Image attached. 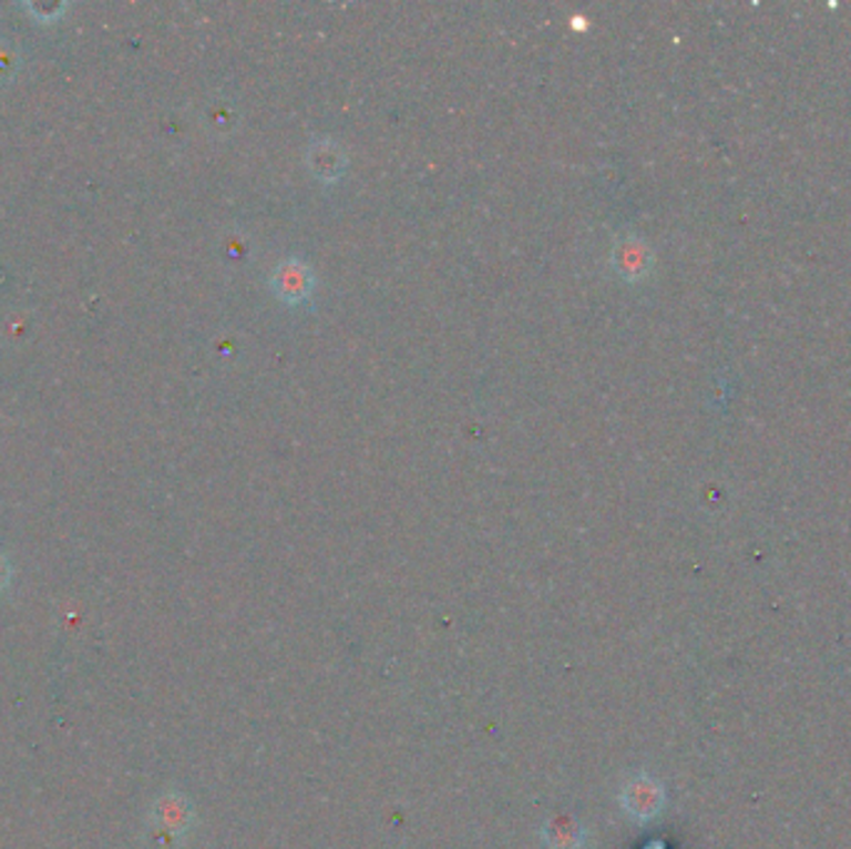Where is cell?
<instances>
[{"label":"cell","instance_id":"277c9868","mask_svg":"<svg viewBox=\"0 0 851 849\" xmlns=\"http://www.w3.org/2000/svg\"><path fill=\"white\" fill-rule=\"evenodd\" d=\"M307 165L319 180L334 182L347 170V155H344V150L334 140H317L307 150Z\"/></svg>","mask_w":851,"mask_h":849},{"label":"cell","instance_id":"8992f818","mask_svg":"<svg viewBox=\"0 0 851 849\" xmlns=\"http://www.w3.org/2000/svg\"><path fill=\"white\" fill-rule=\"evenodd\" d=\"M545 842H548L551 849H583L585 842V830L577 825L573 817H555L548 825H545Z\"/></svg>","mask_w":851,"mask_h":849},{"label":"cell","instance_id":"7a4b0ae2","mask_svg":"<svg viewBox=\"0 0 851 849\" xmlns=\"http://www.w3.org/2000/svg\"><path fill=\"white\" fill-rule=\"evenodd\" d=\"M271 289L275 295L287 301V305H299V301L311 297L314 289V275L311 269L299 259H287L275 269L271 275Z\"/></svg>","mask_w":851,"mask_h":849},{"label":"cell","instance_id":"3957f363","mask_svg":"<svg viewBox=\"0 0 851 849\" xmlns=\"http://www.w3.org/2000/svg\"><path fill=\"white\" fill-rule=\"evenodd\" d=\"M613 267L625 279H643L653 267V255L643 239L623 237L613 249Z\"/></svg>","mask_w":851,"mask_h":849},{"label":"cell","instance_id":"5b68a950","mask_svg":"<svg viewBox=\"0 0 851 849\" xmlns=\"http://www.w3.org/2000/svg\"><path fill=\"white\" fill-rule=\"evenodd\" d=\"M189 820H192L189 805L175 792L165 795L155 805V825L160 832H167L170 837H180L189 827Z\"/></svg>","mask_w":851,"mask_h":849},{"label":"cell","instance_id":"ba28073f","mask_svg":"<svg viewBox=\"0 0 851 849\" xmlns=\"http://www.w3.org/2000/svg\"><path fill=\"white\" fill-rule=\"evenodd\" d=\"M10 575H13V573H10L8 559H6V555H0V593H3L8 585H10Z\"/></svg>","mask_w":851,"mask_h":849},{"label":"cell","instance_id":"52a82bcc","mask_svg":"<svg viewBox=\"0 0 851 849\" xmlns=\"http://www.w3.org/2000/svg\"><path fill=\"white\" fill-rule=\"evenodd\" d=\"M20 68V53L8 43H0V80H8L16 75V70Z\"/></svg>","mask_w":851,"mask_h":849},{"label":"cell","instance_id":"6da1fadb","mask_svg":"<svg viewBox=\"0 0 851 849\" xmlns=\"http://www.w3.org/2000/svg\"><path fill=\"white\" fill-rule=\"evenodd\" d=\"M623 810L637 822H647L663 812L665 790L663 785L647 773H637L623 785Z\"/></svg>","mask_w":851,"mask_h":849}]
</instances>
